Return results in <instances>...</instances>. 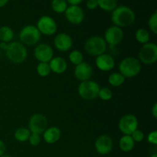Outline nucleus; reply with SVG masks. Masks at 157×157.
Listing matches in <instances>:
<instances>
[{
	"label": "nucleus",
	"instance_id": "obj_36",
	"mask_svg": "<svg viewBox=\"0 0 157 157\" xmlns=\"http://www.w3.org/2000/svg\"><path fill=\"white\" fill-rule=\"evenodd\" d=\"M67 3L71 4V6H78L80 3H81V0H68Z\"/></svg>",
	"mask_w": 157,
	"mask_h": 157
},
{
	"label": "nucleus",
	"instance_id": "obj_25",
	"mask_svg": "<svg viewBox=\"0 0 157 157\" xmlns=\"http://www.w3.org/2000/svg\"><path fill=\"white\" fill-rule=\"evenodd\" d=\"M52 8L57 13H63L67 9V3L64 0H55L52 2Z\"/></svg>",
	"mask_w": 157,
	"mask_h": 157
},
{
	"label": "nucleus",
	"instance_id": "obj_13",
	"mask_svg": "<svg viewBox=\"0 0 157 157\" xmlns=\"http://www.w3.org/2000/svg\"><path fill=\"white\" fill-rule=\"evenodd\" d=\"M65 16L67 21L74 25H79L84 18L83 9L78 6H71L65 11Z\"/></svg>",
	"mask_w": 157,
	"mask_h": 157
},
{
	"label": "nucleus",
	"instance_id": "obj_31",
	"mask_svg": "<svg viewBox=\"0 0 157 157\" xmlns=\"http://www.w3.org/2000/svg\"><path fill=\"white\" fill-rule=\"evenodd\" d=\"M132 139L134 142H141L144 138V134L141 130H136L131 134Z\"/></svg>",
	"mask_w": 157,
	"mask_h": 157
},
{
	"label": "nucleus",
	"instance_id": "obj_40",
	"mask_svg": "<svg viewBox=\"0 0 157 157\" xmlns=\"http://www.w3.org/2000/svg\"><path fill=\"white\" fill-rule=\"evenodd\" d=\"M150 157H157V154L156 153H153V154L151 155Z\"/></svg>",
	"mask_w": 157,
	"mask_h": 157
},
{
	"label": "nucleus",
	"instance_id": "obj_21",
	"mask_svg": "<svg viewBox=\"0 0 157 157\" xmlns=\"http://www.w3.org/2000/svg\"><path fill=\"white\" fill-rule=\"evenodd\" d=\"M14 37L13 31L8 26H2L0 28V40L2 42L7 43L12 41Z\"/></svg>",
	"mask_w": 157,
	"mask_h": 157
},
{
	"label": "nucleus",
	"instance_id": "obj_34",
	"mask_svg": "<svg viewBox=\"0 0 157 157\" xmlns=\"http://www.w3.org/2000/svg\"><path fill=\"white\" fill-rule=\"evenodd\" d=\"M98 6V1H95V0H89V1L87 2V7L89 9H94Z\"/></svg>",
	"mask_w": 157,
	"mask_h": 157
},
{
	"label": "nucleus",
	"instance_id": "obj_24",
	"mask_svg": "<svg viewBox=\"0 0 157 157\" xmlns=\"http://www.w3.org/2000/svg\"><path fill=\"white\" fill-rule=\"evenodd\" d=\"M108 81L112 86L119 87L122 85L125 81V78L121 73H113L110 75L108 78Z\"/></svg>",
	"mask_w": 157,
	"mask_h": 157
},
{
	"label": "nucleus",
	"instance_id": "obj_2",
	"mask_svg": "<svg viewBox=\"0 0 157 157\" xmlns=\"http://www.w3.org/2000/svg\"><path fill=\"white\" fill-rule=\"evenodd\" d=\"M6 53L8 59L15 64L23 62L27 58L28 54L27 49L24 44L17 41L8 44Z\"/></svg>",
	"mask_w": 157,
	"mask_h": 157
},
{
	"label": "nucleus",
	"instance_id": "obj_4",
	"mask_svg": "<svg viewBox=\"0 0 157 157\" xmlns=\"http://www.w3.org/2000/svg\"><path fill=\"white\" fill-rule=\"evenodd\" d=\"M84 48L92 56H99L103 55L107 49V43L101 37L93 36L87 40Z\"/></svg>",
	"mask_w": 157,
	"mask_h": 157
},
{
	"label": "nucleus",
	"instance_id": "obj_11",
	"mask_svg": "<svg viewBox=\"0 0 157 157\" xmlns=\"http://www.w3.org/2000/svg\"><path fill=\"white\" fill-rule=\"evenodd\" d=\"M104 37L106 43H108L110 47H113L121 42L124 38V32L117 26H111L106 30Z\"/></svg>",
	"mask_w": 157,
	"mask_h": 157
},
{
	"label": "nucleus",
	"instance_id": "obj_26",
	"mask_svg": "<svg viewBox=\"0 0 157 157\" xmlns=\"http://www.w3.org/2000/svg\"><path fill=\"white\" fill-rule=\"evenodd\" d=\"M135 37H136L137 41L144 44L148 43L149 40H150V34L144 29H138L135 34Z\"/></svg>",
	"mask_w": 157,
	"mask_h": 157
},
{
	"label": "nucleus",
	"instance_id": "obj_20",
	"mask_svg": "<svg viewBox=\"0 0 157 157\" xmlns=\"http://www.w3.org/2000/svg\"><path fill=\"white\" fill-rule=\"evenodd\" d=\"M135 142L132 139L131 136L128 135H124V136L121 138L119 142L120 148L124 152H130L134 147Z\"/></svg>",
	"mask_w": 157,
	"mask_h": 157
},
{
	"label": "nucleus",
	"instance_id": "obj_28",
	"mask_svg": "<svg viewBox=\"0 0 157 157\" xmlns=\"http://www.w3.org/2000/svg\"><path fill=\"white\" fill-rule=\"evenodd\" d=\"M51 69L48 63L40 62L37 66V72L41 77H46L50 74Z\"/></svg>",
	"mask_w": 157,
	"mask_h": 157
},
{
	"label": "nucleus",
	"instance_id": "obj_8",
	"mask_svg": "<svg viewBox=\"0 0 157 157\" xmlns=\"http://www.w3.org/2000/svg\"><path fill=\"white\" fill-rule=\"evenodd\" d=\"M137 118L133 114H127L121 118L119 122V129L124 134L131 136L132 133L137 130Z\"/></svg>",
	"mask_w": 157,
	"mask_h": 157
},
{
	"label": "nucleus",
	"instance_id": "obj_39",
	"mask_svg": "<svg viewBox=\"0 0 157 157\" xmlns=\"http://www.w3.org/2000/svg\"><path fill=\"white\" fill-rule=\"evenodd\" d=\"M8 3L7 0H0V8L3 7Z\"/></svg>",
	"mask_w": 157,
	"mask_h": 157
},
{
	"label": "nucleus",
	"instance_id": "obj_17",
	"mask_svg": "<svg viewBox=\"0 0 157 157\" xmlns=\"http://www.w3.org/2000/svg\"><path fill=\"white\" fill-rule=\"evenodd\" d=\"M96 65L101 71H108L114 67L115 62L113 57L107 54H103L97 57Z\"/></svg>",
	"mask_w": 157,
	"mask_h": 157
},
{
	"label": "nucleus",
	"instance_id": "obj_33",
	"mask_svg": "<svg viewBox=\"0 0 157 157\" xmlns=\"http://www.w3.org/2000/svg\"><path fill=\"white\" fill-rule=\"evenodd\" d=\"M147 140H148V142L150 143V144L156 145L157 144V132L156 131V130H155V131L151 132V133L148 135Z\"/></svg>",
	"mask_w": 157,
	"mask_h": 157
},
{
	"label": "nucleus",
	"instance_id": "obj_7",
	"mask_svg": "<svg viewBox=\"0 0 157 157\" xmlns=\"http://www.w3.org/2000/svg\"><path fill=\"white\" fill-rule=\"evenodd\" d=\"M140 61L146 64H152L157 60V46L155 43H147L139 52Z\"/></svg>",
	"mask_w": 157,
	"mask_h": 157
},
{
	"label": "nucleus",
	"instance_id": "obj_9",
	"mask_svg": "<svg viewBox=\"0 0 157 157\" xmlns=\"http://www.w3.org/2000/svg\"><path fill=\"white\" fill-rule=\"evenodd\" d=\"M48 127V120L41 113H35L31 117L29 120V129L30 132L36 134L44 133Z\"/></svg>",
	"mask_w": 157,
	"mask_h": 157
},
{
	"label": "nucleus",
	"instance_id": "obj_10",
	"mask_svg": "<svg viewBox=\"0 0 157 157\" xmlns=\"http://www.w3.org/2000/svg\"><path fill=\"white\" fill-rule=\"evenodd\" d=\"M37 29L40 33L46 35H52L56 32L57 24L52 17L44 15L38 19L37 22Z\"/></svg>",
	"mask_w": 157,
	"mask_h": 157
},
{
	"label": "nucleus",
	"instance_id": "obj_29",
	"mask_svg": "<svg viewBox=\"0 0 157 157\" xmlns=\"http://www.w3.org/2000/svg\"><path fill=\"white\" fill-rule=\"evenodd\" d=\"M98 96L100 97L101 99H102L103 101H110L112 98L113 96V94L110 89H109L108 87H104L102 89H100L99 93H98Z\"/></svg>",
	"mask_w": 157,
	"mask_h": 157
},
{
	"label": "nucleus",
	"instance_id": "obj_35",
	"mask_svg": "<svg viewBox=\"0 0 157 157\" xmlns=\"http://www.w3.org/2000/svg\"><path fill=\"white\" fill-rule=\"evenodd\" d=\"M5 152H6V145L4 142L0 140V157L4 156Z\"/></svg>",
	"mask_w": 157,
	"mask_h": 157
},
{
	"label": "nucleus",
	"instance_id": "obj_37",
	"mask_svg": "<svg viewBox=\"0 0 157 157\" xmlns=\"http://www.w3.org/2000/svg\"><path fill=\"white\" fill-rule=\"evenodd\" d=\"M152 113H153V116L154 118L157 117V104L155 103L154 105H153V109H152Z\"/></svg>",
	"mask_w": 157,
	"mask_h": 157
},
{
	"label": "nucleus",
	"instance_id": "obj_1",
	"mask_svg": "<svg viewBox=\"0 0 157 157\" xmlns=\"http://www.w3.org/2000/svg\"><path fill=\"white\" fill-rule=\"evenodd\" d=\"M135 13L130 8L125 6H121L117 7L112 12V21L116 26L121 27H128L131 25L135 21Z\"/></svg>",
	"mask_w": 157,
	"mask_h": 157
},
{
	"label": "nucleus",
	"instance_id": "obj_38",
	"mask_svg": "<svg viewBox=\"0 0 157 157\" xmlns=\"http://www.w3.org/2000/svg\"><path fill=\"white\" fill-rule=\"evenodd\" d=\"M8 47V44L7 43H5V42H1L0 43V48L2 49V50H6Z\"/></svg>",
	"mask_w": 157,
	"mask_h": 157
},
{
	"label": "nucleus",
	"instance_id": "obj_41",
	"mask_svg": "<svg viewBox=\"0 0 157 157\" xmlns=\"http://www.w3.org/2000/svg\"><path fill=\"white\" fill-rule=\"evenodd\" d=\"M1 157H12V156H1Z\"/></svg>",
	"mask_w": 157,
	"mask_h": 157
},
{
	"label": "nucleus",
	"instance_id": "obj_18",
	"mask_svg": "<svg viewBox=\"0 0 157 157\" xmlns=\"http://www.w3.org/2000/svg\"><path fill=\"white\" fill-rule=\"evenodd\" d=\"M44 141L47 144H52L58 142L61 138V130L58 127H52L48 129H46L43 135Z\"/></svg>",
	"mask_w": 157,
	"mask_h": 157
},
{
	"label": "nucleus",
	"instance_id": "obj_23",
	"mask_svg": "<svg viewBox=\"0 0 157 157\" xmlns=\"http://www.w3.org/2000/svg\"><path fill=\"white\" fill-rule=\"evenodd\" d=\"M31 133L30 130L25 127L18 128L15 133V138L19 142H25L29 140Z\"/></svg>",
	"mask_w": 157,
	"mask_h": 157
},
{
	"label": "nucleus",
	"instance_id": "obj_22",
	"mask_svg": "<svg viewBox=\"0 0 157 157\" xmlns=\"http://www.w3.org/2000/svg\"><path fill=\"white\" fill-rule=\"evenodd\" d=\"M98 5L101 9L108 12L113 11L117 7V2L115 0H99Z\"/></svg>",
	"mask_w": 157,
	"mask_h": 157
},
{
	"label": "nucleus",
	"instance_id": "obj_27",
	"mask_svg": "<svg viewBox=\"0 0 157 157\" xmlns=\"http://www.w3.org/2000/svg\"><path fill=\"white\" fill-rule=\"evenodd\" d=\"M69 60L71 61L72 64L77 66L84 62V56L81 52L75 50L71 52L70 55H69Z\"/></svg>",
	"mask_w": 157,
	"mask_h": 157
},
{
	"label": "nucleus",
	"instance_id": "obj_14",
	"mask_svg": "<svg viewBox=\"0 0 157 157\" xmlns=\"http://www.w3.org/2000/svg\"><path fill=\"white\" fill-rule=\"evenodd\" d=\"M95 149L100 154H108L113 149V140L107 135H101L95 142Z\"/></svg>",
	"mask_w": 157,
	"mask_h": 157
},
{
	"label": "nucleus",
	"instance_id": "obj_15",
	"mask_svg": "<svg viewBox=\"0 0 157 157\" xmlns=\"http://www.w3.org/2000/svg\"><path fill=\"white\" fill-rule=\"evenodd\" d=\"M93 74L92 67L86 62H82L81 64L76 66L75 69V76L81 82L89 81Z\"/></svg>",
	"mask_w": 157,
	"mask_h": 157
},
{
	"label": "nucleus",
	"instance_id": "obj_5",
	"mask_svg": "<svg viewBox=\"0 0 157 157\" xmlns=\"http://www.w3.org/2000/svg\"><path fill=\"white\" fill-rule=\"evenodd\" d=\"M99 84L93 81H83L79 84L78 88L80 97L84 100H94L98 97Z\"/></svg>",
	"mask_w": 157,
	"mask_h": 157
},
{
	"label": "nucleus",
	"instance_id": "obj_32",
	"mask_svg": "<svg viewBox=\"0 0 157 157\" xmlns=\"http://www.w3.org/2000/svg\"><path fill=\"white\" fill-rule=\"evenodd\" d=\"M29 143L32 146H38L41 142V137H40L39 134H36V133H32L29 136Z\"/></svg>",
	"mask_w": 157,
	"mask_h": 157
},
{
	"label": "nucleus",
	"instance_id": "obj_30",
	"mask_svg": "<svg viewBox=\"0 0 157 157\" xmlns=\"http://www.w3.org/2000/svg\"><path fill=\"white\" fill-rule=\"evenodd\" d=\"M149 28H150V30L156 35L157 34V12H154L153 15L150 16V19H149L148 21Z\"/></svg>",
	"mask_w": 157,
	"mask_h": 157
},
{
	"label": "nucleus",
	"instance_id": "obj_16",
	"mask_svg": "<svg viewBox=\"0 0 157 157\" xmlns=\"http://www.w3.org/2000/svg\"><path fill=\"white\" fill-rule=\"evenodd\" d=\"M55 46L61 52H67L72 47V39L71 36L65 33H60L55 38Z\"/></svg>",
	"mask_w": 157,
	"mask_h": 157
},
{
	"label": "nucleus",
	"instance_id": "obj_12",
	"mask_svg": "<svg viewBox=\"0 0 157 157\" xmlns=\"http://www.w3.org/2000/svg\"><path fill=\"white\" fill-rule=\"evenodd\" d=\"M35 57L38 61L42 63H48L53 58L54 52L50 45L47 44H40L35 48Z\"/></svg>",
	"mask_w": 157,
	"mask_h": 157
},
{
	"label": "nucleus",
	"instance_id": "obj_19",
	"mask_svg": "<svg viewBox=\"0 0 157 157\" xmlns=\"http://www.w3.org/2000/svg\"><path fill=\"white\" fill-rule=\"evenodd\" d=\"M51 71L56 74H62L67 70V64L65 60L61 57H57V58H52L50 61Z\"/></svg>",
	"mask_w": 157,
	"mask_h": 157
},
{
	"label": "nucleus",
	"instance_id": "obj_3",
	"mask_svg": "<svg viewBox=\"0 0 157 157\" xmlns=\"http://www.w3.org/2000/svg\"><path fill=\"white\" fill-rule=\"evenodd\" d=\"M119 70L124 78H133L140 72V62L136 58L128 57L122 60L119 65Z\"/></svg>",
	"mask_w": 157,
	"mask_h": 157
},
{
	"label": "nucleus",
	"instance_id": "obj_6",
	"mask_svg": "<svg viewBox=\"0 0 157 157\" xmlns=\"http://www.w3.org/2000/svg\"><path fill=\"white\" fill-rule=\"evenodd\" d=\"M21 42L27 45H33L38 43L41 38V33L34 25H27L23 28L19 34Z\"/></svg>",
	"mask_w": 157,
	"mask_h": 157
}]
</instances>
